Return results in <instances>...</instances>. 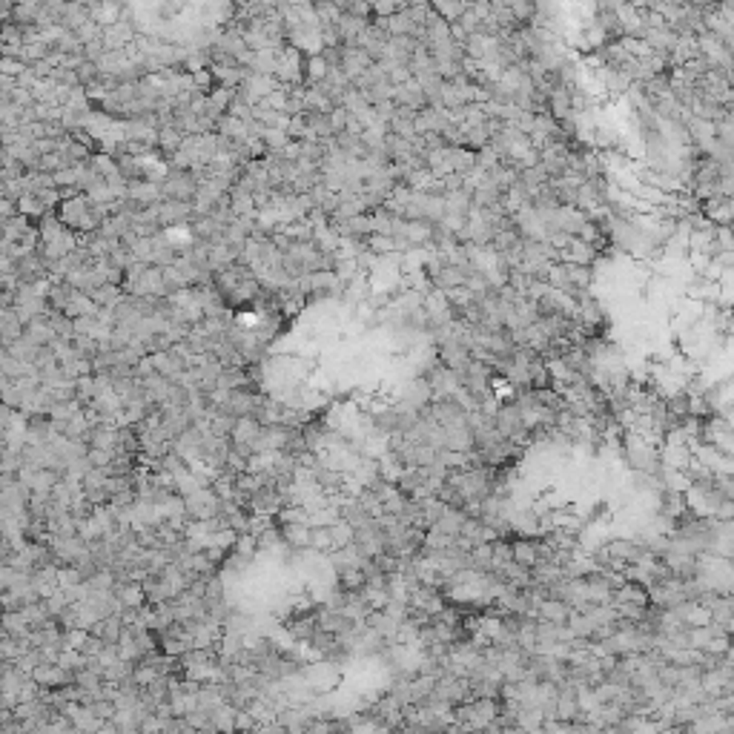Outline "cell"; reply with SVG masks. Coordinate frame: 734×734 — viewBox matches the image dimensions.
<instances>
[{"mask_svg":"<svg viewBox=\"0 0 734 734\" xmlns=\"http://www.w3.org/2000/svg\"><path fill=\"white\" fill-rule=\"evenodd\" d=\"M236 711H238V708H233L230 703L218 705V708L210 714V725H213L218 734H236Z\"/></svg>","mask_w":734,"mask_h":734,"instance_id":"1","label":"cell"},{"mask_svg":"<svg viewBox=\"0 0 734 734\" xmlns=\"http://www.w3.org/2000/svg\"><path fill=\"white\" fill-rule=\"evenodd\" d=\"M258 723H256V717L247 711V708H238L236 711V734H247V731H253Z\"/></svg>","mask_w":734,"mask_h":734,"instance_id":"2","label":"cell"},{"mask_svg":"<svg viewBox=\"0 0 734 734\" xmlns=\"http://www.w3.org/2000/svg\"><path fill=\"white\" fill-rule=\"evenodd\" d=\"M89 708H92V714H95L101 723H106V720L115 717V703H109V700H95Z\"/></svg>","mask_w":734,"mask_h":734,"instance_id":"3","label":"cell"},{"mask_svg":"<svg viewBox=\"0 0 734 734\" xmlns=\"http://www.w3.org/2000/svg\"><path fill=\"white\" fill-rule=\"evenodd\" d=\"M184 723H187L190 728H196V731H204L207 725H210V714H204V711H190V714H184Z\"/></svg>","mask_w":734,"mask_h":734,"instance_id":"4","label":"cell"}]
</instances>
